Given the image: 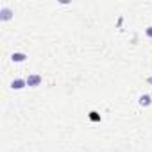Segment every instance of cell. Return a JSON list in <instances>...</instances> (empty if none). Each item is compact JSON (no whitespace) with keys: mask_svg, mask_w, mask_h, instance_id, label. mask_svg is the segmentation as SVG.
<instances>
[{"mask_svg":"<svg viewBox=\"0 0 152 152\" xmlns=\"http://www.w3.org/2000/svg\"><path fill=\"white\" fill-rule=\"evenodd\" d=\"M27 86V81L25 79H13L11 81V88L13 90H23Z\"/></svg>","mask_w":152,"mask_h":152,"instance_id":"3","label":"cell"},{"mask_svg":"<svg viewBox=\"0 0 152 152\" xmlns=\"http://www.w3.org/2000/svg\"><path fill=\"white\" fill-rule=\"evenodd\" d=\"M11 61H13V63H23V61H27V54H23V52H15V54H11Z\"/></svg>","mask_w":152,"mask_h":152,"instance_id":"5","label":"cell"},{"mask_svg":"<svg viewBox=\"0 0 152 152\" xmlns=\"http://www.w3.org/2000/svg\"><path fill=\"white\" fill-rule=\"evenodd\" d=\"M138 104L141 106V107H148L150 104H152V97L150 95H140V99H138Z\"/></svg>","mask_w":152,"mask_h":152,"instance_id":"4","label":"cell"},{"mask_svg":"<svg viewBox=\"0 0 152 152\" xmlns=\"http://www.w3.org/2000/svg\"><path fill=\"white\" fill-rule=\"evenodd\" d=\"M15 11L11 7H0V22H9L13 18Z\"/></svg>","mask_w":152,"mask_h":152,"instance_id":"2","label":"cell"},{"mask_svg":"<svg viewBox=\"0 0 152 152\" xmlns=\"http://www.w3.org/2000/svg\"><path fill=\"white\" fill-rule=\"evenodd\" d=\"M147 84H150V86H152V75H150V77H147Z\"/></svg>","mask_w":152,"mask_h":152,"instance_id":"8","label":"cell"},{"mask_svg":"<svg viewBox=\"0 0 152 152\" xmlns=\"http://www.w3.org/2000/svg\"><path fill=\"white\" fill-rule=\"evenodd\" d=\"M90 120L91 122H100V115L97 111H90Z\"/></svg>","mask_w":152,"mask_h":152,"instance_id":"6","label":"cell"},{"mask_svg":"<svg viewBox=\"0 0 152 152\" xmlns=\"http://www.w3.org/2000/svg\"><path fill=\"white\" fill-rule=\"evenodd\" d=\"M145 36H147V38H152V25L145 29Z\"/></svg>","mask_w":152,"mask_h":152,"instance_id":"7","label":"cell"},{"mask_svg":"<svg viewBox=\"0 0 152 152\" xmlns=\"http://www.w3.org/2000/svg\"><path fill=\"white\" fill-rule=\"evenodd\" d=\"M25 81H27V86H29V88H38V86H41L43 77H41L39 73H31Z\"/></svg>","mask_w":152,"mask_h":152,"instance_id":"1","label":"cell"}]
</instances>
